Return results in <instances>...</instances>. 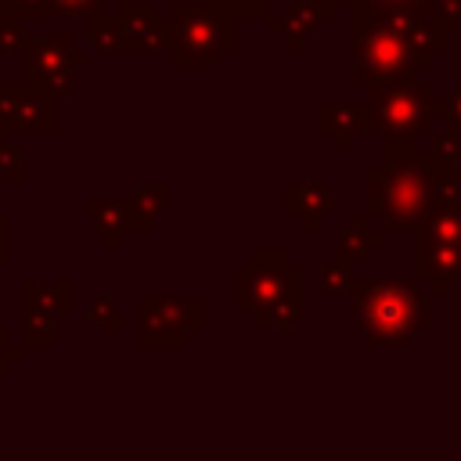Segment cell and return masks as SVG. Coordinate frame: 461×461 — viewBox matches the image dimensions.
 Here are the masks:
<instances>
[{
	"label": "cell",
	"instance_id": "1",
	"mask_svg": "<svg viewBox=\"0 0 461 461\" xmlns=\"http://www.w3.org/2000/svg\"><path fill=\"white\" fill-rule=\"evenodd\" d=\"M461 194V166L443 162L418 137L382 133V162L364 169V212L385 234L414 230V223L443 198Z\"/></svg>",
	"mask_w": 461,
	"mask_h": 461
},
{
	"label": "cell",
	"instance_id": "2",
	"mask_svg": "<svg viewBox=\"0 0 461 461\" xmlns=\"http://www.w3.org/2000/svg\"><path fill=\"white\" fill-rule=\"evenodd\" d=\"M454 32L443 22H414L400 14H385L367 7L364 0H349V83L364 86L367 79L418 76L443 50H450Z\"/></svg>",
	"mask_w": 461,
	"mask_h": 461
},
{
	"label": "cell",
	"instance_id": "3",
	"mask_svg": "<svg viewBox=\"0 0 461 461\" xmlns=\"http://www.w3.org/2000/svg\"><path fill=\"white\" fill-rule=\"evenodd\" d=\"M234 310L252 331H292L303 317V270L285 245H256L234 267Z\"/></svg>",
	"mask_w": 461,
	"mask_h": 461
},
{
	"label": "cell",
	"instance_id": "4",
	"mask_svg": "<svg viewBox=\"0 0 461 461\" xmlns=\"http://www.w3.org/2000/svg\"><path fill=\"white\" fill-rule=\"evenodd\" d=\"M353 324L367 346H403L414 335L432 328L429 299L418 292V281H382V277H353L349 288Z\"/></svg>",
	"mask_w": 461,
	"mask_h": 461
},
{
	"label": "cell",
	"instance_id": "5",
	"mask_svg": "<svg viewBox=\"0 0 461 461\" xmlns=\"http://www.w3.org/2000/svg\"><path fill=\"white\" fill-rule=\"evenodd\" d=\"M158 29L173 68H216L238 47V18L220 0H176Z\"/></svg>",
	"mask_w": 461,
	"mask_h": 461
},
{
	"label": "cell",
	"instance_id": "6",
	"mask_svg": "<svg viewBox=\"0 0 461 461\" xmlns=\"http://www.w3.org/2000/svg\"><path fill=\"white\" fill-rule=\"evenodd\" d=\"M414 277L436 299H447L461 277V194L436 202L414 223Z\"/></svg>",
	"mask_w": 461,
	"mask_h": 461
},
{
	"label": "cell",
	"instance_id": "7",
	"mask_svg": "<svg viewBox=\"0 0 461 461\" xmlns=\"http://www.w3.org/2000/svg\"><path fill=\"white\" fill-rule=\"evenodd\" d=\"M364 101L371 108L375 133H407L421 137L436 122V94L418 76H393V79H367Z\"/></svg>",
	"mask_w": 461,
	"mask_h": 461
},
{
	"label": "cell",
	"instance_id": "8",
	"mask_svg": "<svg viewBox=\"0 0 461 461\" xmlns=\"http://www.w3.org/2000/svg\"><path fill=\"white\" fill-rule=\"evenodd\" d=\"M205 324L202 295H140L137 299V346L140 349H176L191 331Z\"/></svg>",
	"mask_w": 461,
	"mask_h": 461
},
{
	"label": "cell",
	"instance_id": "9",
	"mask_svg": "<svg viewBox=\"0 0 461 461\" xmlns=\"http://www.w3.org/2000/svg\"><path fill=\"white\" fill-rule=\"evenodd\" d=\"M18 58H22V79L43 86L47 94L61 97L72 94V72L90 65L86 50L72 47V36H36L25 32L18 43Z\"/></svg>",
	"mask_w": 461,
	"mask_h": 461
},
{
	"label": "cell",
	"instance_id": "10",
	"mask_svg": "<svg viewBox=\"0 0 461 461\" xmlns=\"http://www.w3.org/2000/svg\"><path fill=\"white\" fill-rule=\"evenodd\" d=\"M72 310V281L58 277L40 285L36 277L22 281V349H50L58 342V321Z\"/></svg>",
	"mask_w": 461,
	"mask_h": 461
},
{
	"label": "cell",
	"instance_id": "11",
	"mask_svg": "<svg viewBox=\"0 0 461 461\" xmlns=\"http://www.w3.org/2000/svg\"><path fill=\"white\" fill-rule=\"evenodd\" d=\"M0 130L7 137L54 133L58 130V97L29 79L0 83Z\"/></svg>",
	"mask_w": 461,
	"mask_h": 461
},
{
	"label": "cell",
	"instance_id": "12",
	"mask_svg": "<svg viewBox=\"0 0 461 461\" xmlns=\"http://www.w3.org/2000/svg\"><path fill=\"white\" fill-rule=\"evenodd\" d=\"M317 130L331 140L335 151H349L357 137L375 133L371 108L364 97H321L317 101Z\"/></svg>",
	"mask_w": 461,
	"mask_h": 461
},
{
	"label": "cell",
	"instance_id": "13",
	"mask_svg": "<svg viewBox=\"0 0 461 461\" xmlns=\"http://www.w3.org/2000/svg\"><path fill=\"white\" fill-rule=\"evenodd\" d=\"M331 14H335V0H285L277 18L267 14V32L277 36L288 54H295L303 40L313 36L317 25L328 22Z\"/></svg>",
	"mask_w": 461,
	"mask_h": 461
},
{
	"label": "cell",
	"instance_id": "14",
	"mask_svg": "<svg viewBox=\"0 0 461 461\" xmlns=\"http://www.w3.org/2000/svg\"><path fill=\"white\" fill-rule=\"evenodd\" d=\"M115 18L122 22V32H126V54H166L158 11L151 0H122Z\"/></svg>",
	"mask_w": 461,
	"mask_h": 461
},
{
	"label": "cell",
	"instance_id": "15",
	"mask_svg": "<svg viewBox=\"0 0 461 461\" xmlns=\"http://www.w3.org/2000/svg\"><path fill=\"white\" fill-rule=\"evenodd\" d=\"M335 209V194L324 180H288L285 184V212L299 220L306 234L321 230L324 216Z\"/></svg>",
	"mask_w": 461,
	"mask_h": 461
},
{
	"label": "cell",
	"instance_id": "16",
	"mask_svg": "<svg viewBox=\"0 0 461 461\" xmlns=\"http://www.w3.org/2000/svg\"><path fill=\"white\" fill-rule=\"evenodd\" d=\"M86 216L94 234L101 238L104 249H119L130 230V202L126 198H90L86 202Z\"/></svg>",
	"mask_w": 461,
	"mask_h": 461
},
{
	"label": "cell",
	"instance_id": "17",
	"mask_svg": "<svg viewBox=\"0 0 461 461\" xmlns=\"http://www.w3.org/2000/svg\"><path fill=\"white\" fill-rule=\"evenodd\" d=\"M382 245H385V230L382 227H371V216L367 212H353L349 216V227L335 241V259H342V263L353 267V263L367 259L371 252H378Z\"/></svg>",
	"mask_w": 461,
	"mask_h": 461
},
{
	"label": "cell",
	"instance_id": "18",
	"mask_svg": "<svg viewBox=\"0 0 461 461\" xmlns=\"http://www.w3.org/2000/svg\"><path fill=\"white\" fill-rule=\"evenodd\" d=\"M169 198H173V184H169V180L140 184V187L126 198V202H130V230H133V234H148V230L158 223V216L166 212Z\"/></svg>",
	"mask_w": 461,
	"mask_h": 461
},
{
	"label": "cell",
	"instance_id": "19",
	"mask_svg": "<svg viewBox=\"0 0 461 461\" xmlns=\"http://www.w3.org/2000/svg\"><path fill=\"white\" fill-rule=\"evenodd\" d=\"M86 43L97 54H126V32L122 22L115 14H108L104 7L86 11Z\"/></svg>",
	"mask_w": 461,
	"mask_h": 461
},
{
	"label": "cell",
	"instance_id": "20",
	"mask_svg": "<svg viewBox=\"0 0 461 461\" xmlns=\"http://www.w3.org/2000/svg\"><path fill=\"white\" fill-rule=\"evenodd\" d=\"M349 288H353V267L349 263H342V259L331 256V259H324L317 267V292L324 299H346Z\"/></svg>",
	"mask_w": 461,
	"mask_h": 461
},
{
	"label": "cell",
	"instance_id": "21",
	"mask_svg": "<svg viewBox=\"0 0 461 461\" xmlns=\"http://www.w3.org/2000/svg\"><path fill=\"white\" fill-rule=\"evenodd\" d=\"M86 324L101 331H119L122 328V306L115 295H90L86 299Z\"/></svg>",
	"mask_w": 461,
	"mask_h": 461
},
{
	"label": "cell",
	"instance_id": "22",
	"mask_svg": "<svg viewBox=\"0 0 461 461\" xmlns=\"http://www.w3.org/2000/svg\"><path fill=\"white\" fill-rule=\"evenodd\" d=\"M375 11L385 14H400V18H414V22H439L432 11V0H364Z\"/></svg>",
	"mask_w": 461,
	"mask_h": 461
},
{
	"label": "cell",
	"instance_id": "23",
	"mask_svg": "<svg viewBox=\"0 0 461 461\" xmlns=\"http://www.w3.org/2000/svg\"><path fill=\"white\" fill-rule=\"evenodd\" d=\"M4 7L18 22H50V18H58L54 0H4Z\"/></svg>",
	"mask_w": 461,
	"mask_h": 461
},
{
	"label": "cell",
	"instance_id": "24",
	"mask_svg": "<svg viewBox=\"0 0 461 461\" xmlns=\"http://www.w3.org/2000/svg\"><path fill=\"white\" fill-rule=\"evenodd\" d=\"M0 180L4 184H22L25 180V155L11 144V137L0 130Z\"/></svg>",
	"mask_w": 461,
	"mask_h": 461
},
{
	"label": "cell",
	"instance_id": "25",
	"mask_svg": "<svg viewBox=\"0 0 461 461\" xmlns=\"http://www.w3.org/2000/svg\"><path fill=\"white\" fill-rule=\"evenodd\" d=\"M429 148H432L443 162L461 166V137H457L454 130H429Z\"/></svg>",
	"mask_w": 461,
	"mask_h": 461
},
{
	"label": "cell",
	"instance_id": "26",
	"mask_svg": "<svg viewBox=\"0 0 461 461\" xmlns=\"http://www.w3.org/2000/svg\"><path fill=\"white\" fill-rule=\"evenodd\" d=\"M238 22L245 18V22H267V14H270V4L274 0H220Z\"/></svg>",
	"mask_w": 461,
	"mask_h": 461
},
{
	"label": "cell",
	"instance_id": "27",
	"mask_svg": "<svg viewBox=\"0 0 461 461\" xmlns=\"http://www.w3.org/2000/svg\"><path fill=\"white\" fill-rule=\"evenodd\" d=\"M432 11L454 36H461V0H432Z\"/></svg>",
	"mask_w": 461,
	"mask_h": 461
},
{
	"label": "cell",
	"instance_id": "28",
	"mask_svg": "<svg viewBox=\"0 0 461 461\" xmlns=\"http://www.w3.org/2000/svg\"><path fill=\"white\" fill-rule=\"evenodd\" d=\"M22 36H25L22 22H18V18H11V14H0V50H18Z\"/></svg>",
	"mask_w": 461,
	"mask_h": 461
},
{
	"label": "cell",
	"instance_id": "29",
	"mask_svg": "<svg viewBox=\"0 0 461 461\" xmlns=\"http://www.w3.org/2000/svg\"><path fill=\"white\" fill-rule=\"evenodd\" d=\"M22 357H25V349H22V346H11L7 331L0 328V378H4V375H7V367H14Z\"/></svg>",
	"mask_w": 461,
	"mask_h": 461
},
{
	"label": "cell",
	"instance_id": "30",
	"mask_svg": "<svg viewBox=\"0 0 461 461\" xmlns=\"http://www.w3.org/2000/svg\"><path fill=\"white\" fill-rule=\"evenodd\" d=\"M58 14H86L94 7H104V0H54Z\"/></svg>",
	"mask_w": 461,
	"mask_h": 461
},
{
	"label": "cell",
	"instance_id": "31",
	"mask_svg": "<svg viewBox=\"0 0 461 461\" xmlns=\"http://www.w3.org/2000/svg\"><path fill=\"white\" fill-rule=\"evenodd\" d=\"M0 263H7V216L0 212Z\"/></svg>",
	"mask_w": 461,
	"mask_h": 461
},
{
	"label": "cell",
	"instance_id": "32",
	"mask_svg": "<svg viewBox=\"0 0 461 461\" xmlns=\"http://www.w3.org/2000/svg\"><path fill=\"white\" fill-rule=\"evenodd\" d=\"M0 14H7V7H4V0H0Z\"/></svg>",
	"mask_w": 461,
	"mask_h": 461
}]
</instances>
